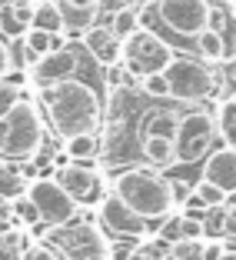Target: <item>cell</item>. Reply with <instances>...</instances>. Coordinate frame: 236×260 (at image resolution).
Masks as SVG:
<instances>
[{
    "label": "cell",
    "instance_id": "26",
    "mask_svg": "<svg viewBox=\"0 0 236 260\" xmlns=\"http://www.w3.org/2000/svg\"><path fill=\"white\" fill-rule=\"evenodd\" d=\"M20 97H23L20 87H10V84H4V80H0V117L7 114V110L14 107V104H17Z\"/></svg>",
    "mask_w": 236,
    "mask_h": 260
},
{
    "label": "cell",
    "instance_id": "20",
    "mask_svg": "<svg viewBox=\"0 0 236 260\" xmlns=\"http://www.w3.org/2000/svg\"><path fill=\"white\" fill-rule=\"evenodd\" d=\"M203 234L210 240H220V237H226V204H216V207H210L206 210V217L203 220Z\"/></svg>",
    "mask_w": 236,
    "mask_h": 260
},
{
    "label": "cell",
    "instance_id": "7",
    "mask_svg": "<svg viewBox=\"0 0 236 260\" xmlns=\"http://www.w3.org/2000/svg\"><path fill=\"white\" fill-rule=\"evenodd\" d=\"M163 74L170 80V97L176 100H206L213 97L216 84H220L213 70L203 67L200 60H190V57H173Z\"/></svg>",
    "mask_w": 236,
    "mask_h": 260
},
{
    "label": "cell",
    "instance_id": "3",
    "mask_svg": "<svg viewBox=\"0 0 236 260\" xmlns=\"http://www.w3.org/2000/svg\"><path fill=\"white\" fill-rule=\"evenodd\" d=\"M44 147V123L40 110L27 97H20L7 114L0 117V157L4 160H33Z\"/></svg>",
    "mask_w": 236,
    "mask_h": 260
},
{
    "label": "cell",
    "instance_id": "1",
    "mask_svg": "<svg viewBox=\"0 0 236 260\" xmlns=\"http://www.w3.org/2000/svg\"><path fill=\"white\" fill-rule=\"evenodd\" d=\"M40 104L60 140L73 137V134H97L100 120H103L100 93L93 90V84L76 80V77L40 87Z\"/></svg>",
    "mask_w": 236,
    "mask_h": 260
},
{
    "label": "cell",
    "instance_id": "38",
    "mask_svg": "<svg viewBox=\"0 0 236 260\" xmlns=\"http://www.w3.org/2000/svg\"><path fill=\"white\" fill-rule=\"evenodd\" d=\"M233 100H236V97H233Z\"/></svg>",
    "mask_w": 236,
    "mask_h": 260
},
{
    "label": "cell",
    "instance_id": "17",
    "mask_svg": "<svg viewBox=\"0 0 236 260\" xmlns=\"http://www.w3.org/2000/svg\"><path fill=\"white\" fill-rule=\"evenodd\" d=\"M30 27H40V30H50V34H63V17H60L57 0H40V4H33Z\"/></svg>",
    "mask_w": 236,
    "mask_h": 260
},
{
    "label": "cell",
    "instance_id": "9",
    "mask_svg": "<svg viewBox=\"0 0 236 260\" xmlns=\"http://www.w3.org/2000/svg\"><path fill=\"white\" fill-rule=\"evenodd\" d=\"M153 17L180 37H196L210 20V0H153Z\"/></svg>",
    "mask_w": 236,
    "mask_h": 260
},
{
    "label": "cell",
    "instance_id": "36",
    "mask_svg": "<svg viewBox=\"0 0 236 260\" xmlns=\"http://www.w3.org/2000/svg\"><path fill=\"white\" fill-rule=\"evenodd\" d=\"M173 260H203V257H173Z\"/></svg>",
    "mask_w": 236,
    "mask_h": 260
},
{
    "label": "cell",
    "instance_id": "27",
    "mask_svg": "<svg viewBox=\"0 0 236 260\" xmlns=\"http://www.w3.org/2000/svg\"><path fill=\"white\" fill-rule=\"evenodd\" d=\"M130 80H133V74H130L120 60H116V63H107V84L110 87H123V84H130Z\"/></svg>",
    "mask_w": 236,
    "mask_h": 260
},
{
    "label": "cell",
    "instance_id": "28",
    "mask_svg": "<svg viewBox=\"0 0 236 260\" xmlns=\"http://www.w3.org/2000/svg\"><path fill=\"white\" fill-rule=\"evenodd\" d=\"M170 197H173V204H190V197H193V190H190V184L186 180H170Z\"/></svg>",
    "mask_w": 236,
    "mask_h": 260
},
{
    "label": "cell",
    "instance_id": "30",
    "mask_svg": "<svg viewBox=\"0 0 236 260\" xmlns=\"http://www.w3.org/2000/svg\"><path fill=\"white\" fill-rule=\"evenodd\" d=\"M10 67H14V54H10V44H7V40H0V77L7 74Z\"/></svg>",
    "mask_w": 236,
    "mask_h": 260
},
{
    "label": "cell",
    "instance_id": "16",
    "mask_svg": "<svg viewBox=\"0 0 236 260\" xmlns=\"http://www.w3.org/2000/svg\"><path fill=\"white\" fill-rule=\"evenodd\" d=\"M193 40H196V50H200V57H203V60L220 63L223 57H226V44H223V34H220V30H213V27H203V30H200Z\"/></svg>",
    "mask_w": 236,
    "mask_h": 260
},
{
    "label": "cell",
    "instance_id": "33",
    "mask_svg": "<svg viewBox=\"0 0 236 260\" xmlns=\"http://www.w3.org/2000/svg\"><path fill=\"white\" fill-rule=\"evenodd\" d=\"M216 260H236V250H226V247H223V250H220V257H216Z\"/></svg>",
    "mask_w": 236,
    "mask_h": 260
},
{
    "label": "cell",
    "instance_id": "31",
    "mask_svg": "<svg viewBox=\"0 0 236 260\" xmlns=\"http://www.w3.org/2000/svg\"><path fill=\"white\" fill-rule=\"evenodd\" d=\"M67 4H76V7H100V0H67Z\"/></svg>",
    "mask_w": 236,
    "mask_h": 260
},
{
    "label": "cell",
    "instance_id": "11",
    "mask_svg": "<svg viewBox=\"0 0 236 260\" xmlns=\"http://www.w3.org/2000/svg\"><path fill=\"white\" fill-rule=\"evenodd\" d=\"M54 180L80 207L100 200V193H103V190H100V177H97V170L90 167V160H70V164H63V167H57Z\"/></svg>",
    "mask_w": 236,
    "mask_h": 260
},
{
    "label": "cell",
    "instance_id": "18",
    "mask_svg": "<svg viewBox=\"0 0 236 260\" xmlns=\"http://www.w3.org/2000/svg\"><path fill=\"white\" fill-rule=\"evenodd\" d=\"M63 153L70 160H93L100 153V144H97V134H73V137L63 140Z\"/></svg>",
    "mask_w": 236,
    "mask_h": 260
},
{
    "label": "cell",
    "instance_id": "2",
    "mask_svg": "<svg viewBox=\"0 0 236 260\" xmlns=\"http://www.w3.org/2000/svg\"><path fill=\"white\" fill-rule=\"evenodd\" d=\"M113 193L133 210L137 217L150 220H167L173 210L170 197V180L160 177L153 167H130L113 177Z\"/></svg>",
    "mask_w": 236,
    "mask_h": 260
},
{
    "label": "cell",
    "instance_id": "14",
    "mask_svg": "<svg viewBox=\"0 0 236 260\" xmlns=\"http://www.w3.org/2000/svg\"><path fill=\"white\" fill-rule=\"evenodd\" d=\"M80 40H84L87 54L97 63H103V67L120 60V37L110 30V23H93V27H87Z\"/></svg>",
    "mask_w": 236,
    "mask_h": 260
},
{
    "label": "cell",
    "instance_id": "37",
    "mask_svg": "<svg viewBox=\"0 0 236 260\" xmlns=\"http://www.w3.org/2000/svg\"><path fill=\"white\" fill-rule=\"evenodd\" d=\"M4 164H7V160H4V157H0V167H4Z\"/></svg>",
    "mask_w": 236,
    "mask_h": 260
},
{
    "label": "cell",
    "instance_id": "29",
    "mask_svg": "<svg viewBox=\"0 0 236 260\" xmlns=\"http://www.w3.org/2000/svg\"><path fill=\"white\" fill-rule=\"evenodd\" d=\"M183 237L200 240V237H203V223H200L196 217H183Z\"/></svg>",
    "mask_w": 236,
    "mask_h": 260
},
{
    "label": "cell",
    "instance_id": "10",
    "mask_svg": "<svg viewBox=\"0 0 236 260\" xmlns=\"http://www.w3.org/2000/svg\"><path fill=\"white\" fill-rule=\"evenodd\" d=\"M97 220H100V230H103L110 240H140V234L146 230V220L133 214L116 193L100 200Z\"/></svg>",
    "mask_w": 236,
    "mask_h": 260
},
{
    "label": "cell",
    "instance_id": "23",
    "mask_svg": "<svg viewBox=\"0 0 236 260\" xmlns=\"http://www.w3.org/2000/svg\"><path fill=\"white\" fill-rule=\"evenodd\" d=\"M140 90L146 93V97H156V100H163V97H170V80H167V74H146V77H140Z\"/></svg>",
    "mask_w": 236,
    "mask_h": 260
},
{
    "label": "cell",
    "instance_id": "15",
    "mask_svg": "<svg viewBox=\"0 0 236 260\" xmlns=\"http://www.w3.org/2000/svg\"><path fill=\"white\" fill-rule=\"evenodd\" d=\"M140 153L150 167H176V147L170 134H156V130H146L143 140H140Z\"/></svg>",
    "mask_w": 236,
    "mask_h": 260
},
{
    "label": "cell",
    "instance_id": "4",
    "mask_svg": "<svg viewBox=\"0 0 236 260\" xmlns=\"http://www.w3.org/2000/svg\"><path fill=\"white\" fill-rule=\"evenodd\" d=\"M173 60V47L167 40H160L153 30L146 27H137L130 37L120 40V63L137 77H146V74H160V70L170 67Z\"/></svg>",
    "mask_w": 236,
    "mask_h": 260
},
{
    "label": "cell",
    "instance_id": "8",
    "mask_svg": "<svg viewBox=\"0 0 236 260\" xmlns=\"http://www.w3.org/2000/svg\"><path fill=\"white\" fill-rule=\"evenodd\" d=\"M27 197L33 200L40 220L50 223V227L70 223V220H76V214H80V204H76V200L70 197V193L63 190L60 184H57L54 177H44V180H33V184H27Z\"/></svg>",
    "mask_w": 236,
    "mask_h": 260
},
{
    "label": "cell",
    "instance_id": "19",
    "mask_svg": "<svg viewBox=\"0 0 236 260\" xmlns=\"http://www.w3.org/2000/svg\"><path fill=\"white\" fill-rule=\"evenodd\" d=\"M140 27V7L137 4H123V7L113 10V20H110V30L116 34V37H130V34Z\"/></svg>",
    "mask_w": 236,
    "mask_h": 260
},
{
    "label": "cell",
    "instance_id": "24",
    "mask_svg": "<svg viewBox=\"0 0 236 260\" xmlns=\"http://www.w3.org/2000/svg\"><path fill=\"white\" fill-rule=\"evenodd\" d=\"M220 134H223V144L236 147V100H229L220 114Z\"/></svg>",
    "mask_w": 236,
    "mask_h": 260
},
{
    "label": "cell",
    "instance_id": "13",
    "mask_svg": "<svg viewBox=\"0 0 236 260\" xmlns=\"http://www.w3.org/2000/svg\"><path fill=\"white\" fill-rule=\"evenodd\" d=\"M203 180L216 184L220 190H226V193H236V147L220 144V150H213L210 157H206Z\"/></svg>",
    "mask_w": 236,
    "mask_h": 260
},
{
    "label": "cell",
    "instance_id": "22",
    "mask_svg": "<svg viewBox=\"0 0 236 260\" xmlns=\"http://www.w3.org/2000/svg\"><path fill=\"white\" fill-rule=\"evenodd\" d=\"M0 193L7 200H14V197H20V193H27V180H23L17 170H10V167H0Z\"/></svg>",
    "mask_w": 236,
    "mask_h": 260
},
{
    "label": "cell",
    "instance_id": "12",
    "mask_svg": "<svg viewBox=\"0 0 236 260\" xmlns=\"http://www.w3.org/2000/svg\"><path fill=\"white\" fill-rule=\"evenodd\" d=\"M76 70H80V54H76L70 44H63V47L47 50V54L27 70V77H30L37 87H47V84H57V80H67V77H76Z\"/></svg>",
    "mask_w": 236,
    "mask_h": 260
},
{
    "label": "cell",
    "instance_id": "25",
    "mask_svg": "<svg viewBox=\"0 0 236 260\" xmlns=\"http://www.w3.org/2000/svg\"><path fill=\"white\" fill-rule=\"evenodd\" d=\"M20 260H60V257H57V250L50 244H30V247H23Z\"/></svg>",
    "mask_w": 236,
    "mask_h": 260
},
{
    "label": "cell",
    "instance_id": "21",
    "mask_svg": "<svg viewBox=\"0 0 236 260\" xmlns=\"http://www.w3.org/2000/svg\"><path fill=\"white\" fill-rule=\"evenodd\" d=\"M226 197L229 193L226 190H220L216 184H210V180H200L196 187H193V204H203V207H216V204H226Z\"/></svg>",
    "mask_w": 236,
    "mask_h": 260
},
{
    "label": "cell",
    "instance_id": "34",
    "mask_svg": "<svg viewBox=\"0 0 236 260\" xmlns=\"http://www.w3.org/2000/svg\"><path fill=\"white\" fill-rule=\"evenodd\" d=\"M7 230H10V220H0V237H4Z\"/></svg>",
    "mask_w": 236,
    "mask_h": 260
},
{
    "label": "cell",
    "instance_id": "5",
    "mask_svg": "<svg viewBox=\"0 0 236 260\" xmlns=\"http://www.w3.org/2000/svg\"><path fill=\"white\" fill-rule=\"evenodd\" d=\"M50 240L67 260H107V250H110L107 234L87 220H70L54 227Z\"/></svg>",
    "mask_w": 236,
    "mask_h": 260
},
{
    "label": "cell",
    "instance_id": "35",
    "mask_svg": "<svg viewBox=\"0 0 236 260\" xmlns=\"http://www.w3.org/2000/svg\"><path fill=\"white\" fill-rule=\"evenodd\" d=\"M7 204H10V200H7V197H4V193H0V210H4V207H7Z\"/></svg>",
    "mask_w": 236,
    "mask_h": 260
},
{
    "label": "cell",
    "instance_id": "32",
    "mask_svg": "<svg viewBox=\"0 0 236 260\" xmlns=\"http://www.w3.org/2000/svg\"><path fill=\"white\" fill-rule=\"evenodd\" d=\"M127 260H150V250H133Z\"/></svg>",
    "mask_w": 236,
    "mask_h": 260
},
{
    "label": "cell",
    "instance_id": "6",
    "mask_svg": "<svg viewBox=\"0 0 236 260\" xmlns=\"http://www.w3.org/2000/svg\"><path fill=\"white\" fill-rule=\"evenodd\" d=\"M216 137V117H210L206 110H190L176 120L173 130V147H176V164H193L200 157L210 153Z\"/></svg>",
    "mask_w": 236,
    "mask_h": 260
}]
</instances>
